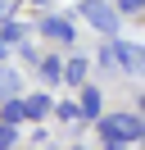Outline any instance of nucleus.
<instances>
[{"instance_id": "1", "label": "nucleus", "mask_w": 145, "mask_h": 150, "mask_svg": "<svg viewBox=\"0 0 145 150\" xmlns=\"http://www.w3.org/2000/svg\"><path fill=\"white\" fill-rule=\"evenodd\" d=\"M100 141H122V146L141 141V114H109V118H100Z\"/></svg>"}, {"instance_id": "2", "label": "nucleus", "mask_w": 145, "mask_h": 150, "mask_svg": "<svg viewBox=\"0 0 145 150\" xmlns=\"http://www.w3.org/2000/svg\"><path fill=\"white\" fill-rule=\"evenodd\" d=\"M77 14H82L95 32L118 37V14H113V5H109V0H77Z\"/></svg>"}, {"instance_id": "3", "label": "nucleus", "mask_w": 145, "mask_h": 150, "mask_svg": "<svg viewBox=\"0 0 145 150\" xmlns=\"http://www.w3.org/2000/svg\"><path fill=\"white\" fill-rule=\"evenodd\" d=\"M109 46H113V64L118 68H127L132 77H141V41H118V37H109Z\"/></svg>"}, {"instance_id": "4", "label": "nucleus", "mask_w": 145, "mask_h": 150, "mask_svg": "<svg viewBox=\"0 0 145 150\" xmlns=\"http://www.w3.org/2000/svg\"><path fill=\"white\" fill-rule=\"evenodd\" d=\"M36 28H41V37L59 41V46H72V41H77V32H72V23H68V18H59V14H45V18L36 23Z\"/></svg>"}, {"instance_id": "5", "label": "nucleus", "mask_w": 145, "mask_h": 150, "mask_svg": "<svg viewBox=\"0 0 145 150\" xmlns=\"http://www.w3.org/2000/svg\"><path fill=\"white\" fill-rule=\"evenodd\" d=\"M100 109H104V96H100L95 86H82V100H77V118H100Z\"/></svg>"}, {"instance_id": "6", "label": "nucleus", "mask_w": 145, "mask_h": 150, "mask_svg": "<svg viewBox=\"0 0 145 150\" xmlns=\"http://www.w3.org/2000/svg\"><path fill=\"white\" fill-rule=\"evenodd\" d=\"M50 109H54V100H50L45 91H36V96H27V100H23V118H36V123H41Z\"/></svg>"}, {"instance_id": "7", "label": "nucleus", "mask_w": 145, "mask_h": 150, "mask_svg": "<svg viewBox=\"0 0 145 150\" xmlns=\"http://www.w3.org/2000/svg\"><path fill=\"white\" fill-rule=\"evenodd\" d=\"M59 82H68V86H86V59H68L63 64V73H59Z\"/></svg>"}, {"instance_id": "8", "label": "nucleus", "mask_w": 145, "mask_h": 150, "mask_svg": "<svg viewBox=\"0 0 145 150\" xmlns=\"http://www.w3.org/2000/svg\"><path fill=\"white\" fill-rule=\"evenodd\" d=\"M23 37H27V28H23V23L5 18V32H0V41H5V46H23Z\"/></svg>"}, {"instance_id": "9", "label": "nucleus", "mask_w": 145, "mask_h": 150, "mask_svg": "<svg viewBox=\"0 0 145 150\" xmlns=\"http://www.w3.org/2000/svg\"><path fill=\"white\" fill-rule=\"evenodd\" d=\"M0 123H5V127L23 123V100H5V105H0Z\"/></svg>"}, {"instance_id": "10", "label": "nucleus", "mask_w": 145, "mask_h": 150, "mask_svg": "<svg viewBox=\"0 0 145 150\" xmlns=\"http://www.w3.org/2000/svg\"><path fill=\"white\" fill-rule=\"evenodd\" d=\"M14 91H18V73L14 68H0V100H14Z\"/></svg>"}, {"instance_id": "11", "label": "nucleus", "mask_w": 145, "mask_h": 150, "mask_svg": "<svg viewBox=\"0 0 145 150\" xmlns=\"http://www.w3.org/2000/svg\"><path fill=\"white\" fill-rule=\"evenodd\" d=\"M36 64H41V82H59V73H63V64L54 55H45V59H36Z\"/></svg>"}, {"instance_id": "12", "label": "nucleus", "mask_w": 145, "mask_h": 150, "mask_svg": "<svg viewBox=\"0 0 145 150\" xmlns=\"http://www.w3.org/2000/svg\"><path fill=\"white\" fill-rule=\"evenodd\" d=\"M50 114H59L63 123H77V100H63V105H54Z\"/></svg>"}, {"instance_id": "13", "label": "nucleus", "mask_w": 145, "mask_h": 150, "mask_svg": "<svg viewBox=\"0 0 145 150\" xmlns=\"http://www.w3.org/2000/svg\"><path fill=\"white\" fill-rule=\"evenodd\" d=\"M141 5H145V0H118V18H122V14H127V18H136V14H141Z\"/></svg>"}, {"instance_id": "14", "label": "nucleus", "mask_w": 145, "mask_h": 150, "mask_svg": "<svg viewBox=\"0 0 145 150\" xmlns=\"http://www.w3.org/2000/svg\"><path fill=\"white\" fill-rule=\"evenodd\" d=\"M14 141H18V132H14V127H5V123H0V150H14Z\"/></svg>"}, {"instance_id": "15", "label": "nucleus", "mask_w": 145, "mask_h": 150, "mask_svg": "<svg viewBox=\"0 0 145 150\" xmlns=\"http://www.w3.org/2000/svg\"><path fill=\"white\" fill-rule=\"evenodd\" d=\"M100 68H118V64H113V46H109V41L100 46Z\"/></svg>"}, {"instance_id": "16", "label": "nucleus", "mask_w": 145, "mask_h": 150, "mask_svg": "<svg viewBox=\"0 0 145 150\" xmlns=\"http://www.w3.org/2000/svg\"><path fill=\"white\" fill-rule=\"evenodd\" d=\"M5 18H14V0H0V23Z\"/></svg>"}, {"instance_id": "17", "label": "nucleus", "mask_w": 145, "mask_h": 150, "mask_svg": "<svg viewBox=\"0 0 145 150\" xmlns=\"http://www.w3.org/2000/svg\"><path fill=\"white\" fill-rule=\"evenodd\" d=\"M27 5H45V0H27Z\"/></svg>"}, {"instance_id": "18", "label": "nucleus", "mask_w": 145, "mask_h": 150, "mask_svg": "<svg viewBox=\"0 0 145 150\" xmlns=\"http://www.w3.org/2000/svg\"><path fill=\"white\" fill-rule=\"evenodd\" d=\"M72 150H86V146H72Z\"/></svg>"}, {"instance_id": "19", "label": "nucleus", "mask_w": 145, "mask_h": 150, "mask_svg": "<svg viewBox=\"0 0 145 150\" xmlns=\"http://www.w3.org/2000/svg\"><path fill=\"white\" fill-rule=\"evenodd\" d=\"M36 150H45V146H36Z\"/></svg>"}]
</instances>
